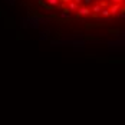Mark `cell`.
Returning <instances> with one entry per match:
<instances>
[{"label": "cell", "mask_w": 125, "mask_h": 125, "mask_svg": "<svg viewBox=\"0 0 125 125\" xmlns=\"http://www.w3.org/2000/svg\"><path fill=\"white\" fill-rule=\"evenodd\" d=\"M29 27L30 29H39L42 25V19L43 16H29Z\"/></svg>", "instance_id": "obj_1"}, {"label": "cell", "mask_w": 125, "mask_h": 125, "mask_svg": "<svg viewBox=\"0 0 125 125\" xmlns=\"http://www.w3.org/2000/svg\"><path fill=\"white\" fill-rule=\"evenodd\" d=\"M91 12H92V10H91L88 6H79V9H78V16H89Z\"/></svg>", "instance_id": "obj_2"}, {"label": "cell", "mask_w": 125, "mask_h": 125, "mask_svg": "<svg viewBox=\"0 0 125 125\" xmlns=\"http://www.w3.org/2000/svg\"><path fill=\"white\" fill-rule=\"evenodd\" d=\"M66 9H68V12H78V9H79V4H76L75 1L72 0V1H69V3L66 4Z\"/></svg>", "instance_id": "obj_3"}, {"label": "cell", "mask_w": 125, "mask_h": 125, "mask_svg": "<svg viewBox=\"0 0 125 125\" xmlns=\"http://www.w3.org/2000/svg\"><path fill=\"white\" fill-rule=\"evenodd\" d=\"M49 29H46V30H45V32H42V33H40V36H39V40H46V39H48V36H49Z\"/></svg>", "instance_id": "obj_4"}, {"label": "cell", "mask_w": 125, "mask_h": 125, "mask_svg": "<svg viewBox=\"0 0 125 125\" xmlns=\"http://www.w3.org/2000/svg\"><path fill=\"white\" fill-rule=\"evenodd\" d=\"M46 3H48V6H50V7H58L59 0H46Z\"/></svg>", "instance_id": "obj_5"}, {"label": "cell", "mask_w": 125, "mask_h": 125, "mask_svg": "<svg viewBox=\"0 0 125 125\" xmlns=\"http://www.w3.org/2000/svg\"><path fill=\"white\" fill-rule=\"evenodd\" d=\"M20 27H22V29H27V27H29V19H27V17H23V19H22Z\"/></svg>", "instance_id": "obj_6"}, {"label": "cell", "mask_w": 125, "mask_h": 125, "mask_svg": "<svg viewBox=\"0 0 125 125\" xmlns=\"http://www.w3.org/2000/svg\"><path fill=\"white\" fill-rule=\"evenodd\" d=\"M92 12H94V14H98V13L102 12V7H101L99 4H95V6L92 7Z\"/></svg>", "instance_id": "obj_7"}, {"label": "cell", "mask_w": 125, "mask_h": 125, "mask_svg": "<svg viewBox=\"0 0 125 125\" xmlns=\"http://www.w3.org/2000/svg\"><path fill=\"white\" fill-rule=\"evenodd\" d=\"M59 16H61L62 19H69V17H71V13L68 12V9H65V10H63V12L59 14Z\"/></svg>", "instance_id": "obj_8"}, {"label": "cell", "mask_w": 125, "mask_h": 125, "mask_svg": "<svg viewBox=\"0 0 125 125\" xmlns=\"http://www.w3.org/2000/svg\"><path fill=\"white\" fill-rule=\"evenodd\" d=\"M101 14H102L104 17H108V16H111V10H109L108 7H105V9H102V12H101Z\"/></svg>", "instance_id": "obj_9"}, {"label": "cell", "mask_w": 125, "mask_h": 125, "mask_svg": "<svg viewBox=\"0 0 125 125\" xmlns=\"http://www.w3.org/2000/svg\"><path fill=\"white\" fill-rule=\"evenodd\" d=\"M6 3H7V4H10V6H14L16 0H6Z\"/></svg>", "instance_id": "obj_10"}, {"label": "cell", "mask_w": 125, "mask_h": 125, "mask_svg": "<svg viewBox=\"0 0 125 125\" xmlns=\"http://www.w3.org/2000/svg\"><path fill=\"white\" fill-rule=\"evenodd\" d=\"M94 0H83V6H88V4H91Z\"/></svg>", "instance_id": "obj_11"}, {"label": "cell", "mask_w": 125, "mask_h": 125, "mask_svg": "<svg viewBox=\"0 0 125 125\" xmlns=\"http://www.w3.org/2000/svg\"><path fill=\"white\" fill-rule=\"evenodd\" d=\"M114 3H118V4H119V3H121V1H122V0H112Z\"/></svg>", "instance_id": "obj_12"}, {"label": "cell", "mask_w": 125, "mask_h": 125, "mask_svg": "<svg viewBox=\"0 0 125 125\" xmlns=\"http://www.w3.org/2000/svg\"><path fill=\"white\" fill-rule=\"evenodd\" d=\"M36 1H38V0H36Z\"/></svg>", "instance_id": "obj_13"}]
</instances>
